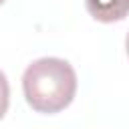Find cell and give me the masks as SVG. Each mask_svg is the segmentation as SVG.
<instances>
[{"label":"cell","instance_id":"277c9868","mask_svg":"<svg viewBox=\"0 0 129 129\" xmlns=\"http://www.w3.org/2000/svg\"><path fill=\"white\" fill-rule=\"evenodd\" d=\"M125 48H127V54H129V32H127V38H125Z\"/></svg>","mask_w":129,"mask_h":129},{"label":"cell","instance_id":"6da1fadb","mask_svg":"<svg viewBox=\"0 0 129 129\" xmlns=\"http://www.w3.org/2000/svg\"><path fill=\"white\" fill-rule=\"evenodd\" d=\"M26 103L38 113H58L77 93V73L64 58L44 56L30 62L22 75Z\"/></svg>","mask_w":129,"mask_h":129},{"label":"cell","instance_id":"7a4b0ae2","mask_svg":"<svg viewBox=\"0 0 129 129\" xmlns=\"http://www.w3.org/2000/svg\"><path fill=\"white\" fill-rule=\"evenodd\" d=\"M85 6L99 22H119L129 14V0H85Z\"/></svg>","mask_w":129,"mask_h":129},{"label":"cell","instance_id":"3957f363","mask_svg":"<svg viewBox=\"0 0 129 129\" xmlns=\"http://www.w3.org/2000/svg\"><path fill=\"white\" fill-rule=\"evenodd\" d=\"M8 103H10V87H8V79H6V75L0 71V119L6 115V111H8Z\"/></svg>","mask_w":129,"mask_h":129},{"label":"cell","instance_id":"5b68a950","mask_svg":"<svg viewBox=\"0 0 129 129\" xmlns=\"http://www.w3.org/2000/svg\"><path fill=\"white\" fill-rule=\"evenodd\" d=\"M2 2H4V0H0V4H2Z\"/></svg>","mask_w":129,"mask_h":129}]
</instances>
